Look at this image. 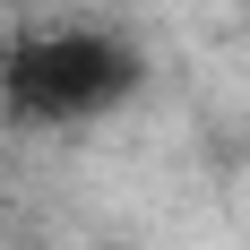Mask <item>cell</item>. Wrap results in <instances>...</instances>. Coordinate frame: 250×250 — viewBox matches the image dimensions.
<instances>
[{"label": "cell", "instance_id": "6da1fadb", "mask_svg": "<svg viewBox=\"0 0 250 250\" xmlns=\"http://www.w3.org/2000/svg\"><path fill=\"white\" fill-rule=\"evenodd\" d=\"M147 95V52L138 35L104 18H61L26 26L0 52V112L26 129H95Z\"/></svg>", "mask_w": 250, "mask_h": 250}]
</instances>
